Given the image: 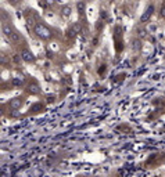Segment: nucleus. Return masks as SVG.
I'll list each match as a JSON object with an SVG mask.
<instances>
[{"label": "nucleus", "instance_id": "13", "mask_svg": "<svg viewBox=\"0 0 165 177\" xmlns=\"http://www.w3.org/2000/svg\"><path fill=\"white\" fill-rule=\"evenodd\" d=\"M160 17L165 18V0H164V3L161 4V8H160Z\"/></svg>", "mask_w": 165, "mask_h": 177}, {"label": "nucleus", "instance_id": "14", "mask_svg": "<svg viewBox=\"0 0 165 177\" xmlns=\"http://www.w3.org/2000/svg\"><path fill=\"white\" fill-rule=\"evenodd\" d=\"M80 29H82V28H80L79 24H74V25H72V31H74V33H79Z\"/></svg>", "mask_w": 165, "mask_h": 177}, {"label": "nucleus", "instance_id": "8", "mask_svg": "<svg viewBox=\"0 0 165 177\" xmlns=\"http://www.w3.org/2000/svg\"><path fill=\"white\" fill-rule=\"evenodd\" d=\"M28 92L31 93V94H38L39 93V87H38V85L32 83V85L28 86Z\"/></svg>", "mask_w": 165, "mask_h": 177}, {"label": "nucleus", "instance_id": "17", "mask_svg": "<svg viewBox=\"0 0 165 177\" xmlns=\"http://www.w3.org/2000/svg\"><path fill=\"white\" fill-rule=\"evenodd\" d=\"M100 15H101V18H104V20H105V18H107V13H105L104 10H101V13H100Z\"/></svg>", "mask_w": 165, "mask_h": 177}, {"label": "nucleus", "instance_id": "10", "mask_svg": "<svg viewBox=\"0 0 165 177\" xmlns=\"http://www.w3.org/2000/svg\"><path fill=\"white\" fill-rule=\"evenodd\" d=\"M22 83H24L22 77H14V79H13V85L14 86H21Z\"/></svg>", "mask_w": 165, "mask_h": 177}, {"label": "nucleus", "instance_id": "18", "mask_svg": "<svg viewBox=\"0 0 165 177\" xmlns=\"http://www.w3.org/2000/svg\"><path fill=\"white\" fill-rule=\"evenodd\" d=\"M97 29H101V21H99V24H97Z\"/></svg>", "mask_w": 165, "mask_h": 177}, {"label": "nucleus", "instance_id": "2", "mask_svg": "<svg viewBox=\"0 0 165 177\" xmlns=\"http://www.w3.org/2000/svg\"><path fill=\"white\" fill-rule=\"evenodd\" d=\"M153 14H154V6H153V4H150L149 7L144 10V13L141 14V17H140V22H141V24L149 22L150 18H151V15H153Z\"/></svg>", "mask_w": 165, "mask_h": 177}, {"label": "nucleus", "instance_id": "6", "mask_svg": "<svg viewBox=\"0 0 165 177\" xmlns=\"http://www.w3.org/2000/svg\"><path fill=\"white\" fill-rule=\"evenodd\" d=\"M71 13H72V8H71L70 6H64V7L61 8V15L65 17V18H68V17L71 15Z\"/></svg>", "mask_w": 165, "mask_h": 177}, {"label": "nucleus", "instance_id": "1", "mask_svg": "<svg viewBox=\"0 0 165 177\" xmlns=\"http://www.w3.org/2000/svg\"><path fill=\"white\" fill-rule=\"evenodd\" d=\"M35 33H36L38 38L43 39V40H47V39L51 38V32H50V29H47L45 25H40V24L35 25Z\"/></svg>", "mask_w": 165, "mask_h": 177}, {"label": "nucleus", "instance_id": "7", "mask_svg": "<svg viewBox=\"0 0 165 177\" xmlns=\"http://www.w3.org/2000/svg\"><path fill=\"white\" fill-rule=\"evenodd\" d=\"M85 8H86V3H85V1H78V3H76V10H78L79 14H83Z\"/></svg>", "mask_w": 165, "mask_h": 177}, {"label": "nucleus", "instance_id": "9", "mask_svg": "<svg viewBox=\"0 0 165 177\" xmlns=\"http://www.w3.org/2000/svg\"><path fill=\"white\" fill-rule=\"evenodd\" d=\"M132 48L133 50H140L141 48V42L139 39H135L133 42H132Z\"/></svg>", "mask_w": 165, "mask_h": 177}, {"label": "nucleus", "instance_id": "12", "mask_svg": "<svg viewBox=\"0 0 165 177\" xmlns=\"http://www.w3.org/2000/svg\"><path fill=\"white\" fill-rule=\"evenodd\" d=\"M8 39H10L11 42H14V43H16V42H18V40H20V35H18V33L14 31V33H13V35H11V36H10Z\"/></svg>", "mask_w": 165, "mask_h": 177}, {"label": "nucleus", "instance_id": "16", "mask_svg": "<svg viewBox=\"0 0 165 177\" xmlns=\"http://www.w3.org/2000/svg\"><path fill=\"white\" fill-rule=\"evenodd\" d=\"M139 36H140V38H144V36H146V31L140 29V31H139Z\"/></svg>", "mask_w": 165, "mask_h": 177}, {"label": "nucleus", "instance_id": "5", "mask_svg": "<svg viewBox=\"0 0 165 177\" xmlns=\"http://www.w3.org/2000/svg\"><path fill=\"white\" fill-rule=\"evenodd\" d=\"M21 104H22L21 98H13V100L10 101V107L13 108V109H18V108L21 107Z\"/></svg>", "mask_w": 165, "mask_h": 177}, {"label": "nucleus", "instance_id": "11", "mask_svg": "<svg viewBox=\"0 0 165 177\" xmlns=\"http://www.w3.org/2000/svg\"><path fill=\"white\" fill-rule=\"evenodd\" d=\"M26 24H28V26H32V25L35 24V17H33V14L26 17Z\"/></svg>", "mask_w": 165, "mask_h": 177}, {"label": "nucleus", "instance_id": "15", "mask_svg": "<svg viewBox=\"0 0 165 177\" xmlns=\"http://www.w3.org/2000/svg\"><path fill=\"white\" fill-rule=\"evenodd\" d=\"M21 1H22V0H8V3H10L11 6H18Z\"/></svg>", "mask_w": 165, "mask_h": 177}, {"label": "nucleus", "instance_id": "19", "mask_svg": "<svg viewBox=\"0 0 165 177\" xmlns=\"http://www.w3.org/2000/svg\"><path fill=\"white\" fill-rule=\"evenodd\" d=\"M53 1H54V0H47V3H53Z\"/></svg>", "mask_w": 165, "mask_h": 177}, {"label": "nucleus", "instance_id": "3", "mask_svg": "<svg viewBox=\"0 0 165 177\" xmlns=\"http://www.w3.org/2000/svg\"><path fill=\"white\" fill-rule=\"evenodd\" d=\"M21 58H22L25 62H33L35 61L33 54H32L29 50H26V48H24L22 51H21Z\"/></svg>", "mask_w": 165, "mask_h": 177}, {"label": "nucleus", "instance_id": "4", "mask_svg": "<svg viewBox=\"0 0 165 177\" xmlns=\"http://www.w3.org/2000/svg\"><path fill=\"white\" fill-rule=\"evenodd\" d=\"M1 29H3V33H4V36H7V38H10L13 33H14V29L10 26V25H7V24H3V26H1Z\"/></svg>", "mask_w": 165, "mask_h": 177}]
</instances>
